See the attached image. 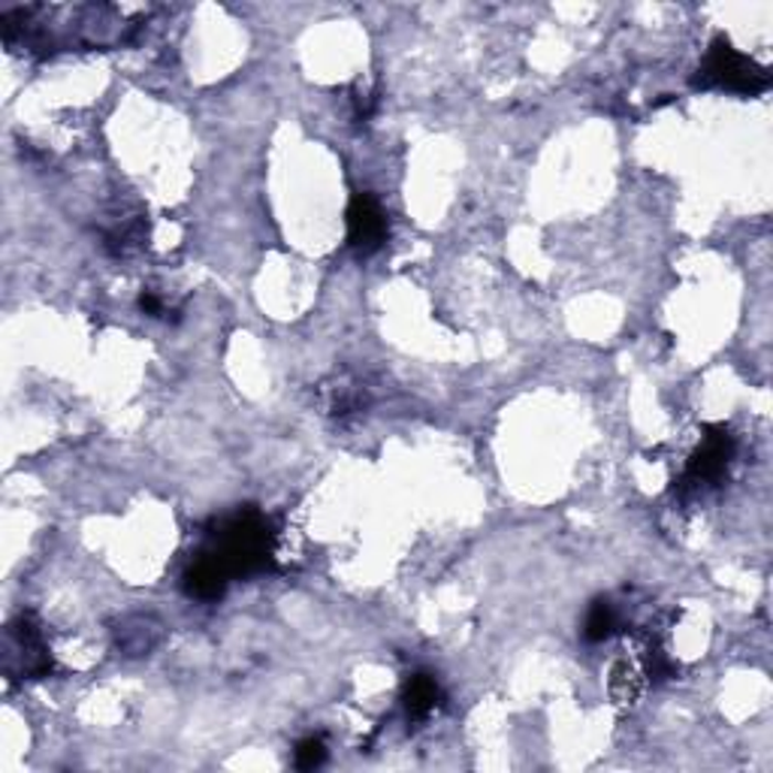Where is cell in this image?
Segmentation results:
<instances>
[{"label":"cell","mask_w":773,"mask_h":773,"mask_svg":"<svg viewBox=\"0 0 773 773\" xmlns=\"http://www.w3.org/2000/svg\"><path fill=\"white\" fill-rule=\"evenodd\" d=\"M731 459H734V435L728 433L726 426H713L686 466V475L680 480L682 489L701 493L707 487H717L719 480L726 478Z\"/></svg>","instance_id":"obj_3"},{"label":"cell","mask_w":773,"mask_h":773,"mask_svg":"<svg viewBox=\"0 0 773 773\" xmlns=\"http://www.w3.org/2000/svg\"><path fill=\"white\" fill-rule=\"evenodd\" d=\"M402 705H405L409 722H423V719L433 717L435 707L442 705V686H438L433 674H414L405 682Z\"/></svg>","instance_id":"obj_6"},{"label":"cell","mask_w":773,"mask_h":773,"mask_svg":"<svg viewBox=\"0 0 773 773\" xmlns=\"http://www.w3.org/2000/svg\"><path fill=\"white\" fill-rule=\"evenodd\" d=\"M390 236V224L372 193H353L348 205V242L360 254H375Z\"/></svg>","instance_id":"obj_4"},{"label":"cell","mask_w":773,"mask_h":773,"mask_svg":"<svg viewBox=\"0 0 773 773\" xmlns=\"http://www.w3.org/2000/svg\"><path fill=\"white\" fill-rule=\"evenodd\" d=\"M139 308H142L146 315H155V318H158L160 311H163V303H160L158 296L151 294V290H146V294L139 296Z\"/></svg>","instance_id":"obj_9"},{"label":"cell","mask_w":773,"mask_h":773,"mask_svg":"<svg viewBox=\"0 0 773 773\" xmlns=\"http://www.w3.org/2000/svg\"><path fill=\"white\" fill-rule=\"evenodd\" d=\"M616 611L614 604L607 602V599H599V602L592 604L590 614H586V623H583V635H586V640H592V644H599V640H607V637L616 632Z\"/></svg>","instance_id":"obj_7"},{"label":"cell","mask_w":773,"mask_h":773,"mask_svg":"<svg viewBox=\"0 0 773 773\" xmlns=\"http://www.w3.org/2000/svg\"><path fill=\"white\" fill-rule=\"evenodd\" d=\"M203 557L212 559L230 580L266 571V565L275 557L273 526L254 508L230 513L215 526Z\"/></svg>","instance_id":"obj_1"},{"label":"cell","mask_w":773,"mask_h":773,"mask_svg":"<svg viewBox=\"0 0 773 773\" xmlns=\"http://www.w3.org/2000/svg\"><path fill=\"white\" fill-rule=\"evenodd\" d=\"M227 574L218 569L212 559L203 557V553H197L191 565H188V571H184V592L191 599H197V602H215V599H221L224 590H227Z\"/></svg>","instance_id":"obj_5"},{"label":"cell","mask_w":773,"mask_h":773,"mask_svg":"<svg viewBox=\"0 0 773 773\" xmlns=\"http://www.w3.org/2000/svg\"><path fill=\"white\" fill-rule=\"evenodd\" d=\"M695 85L698 88H728V92L738 94H762L771 85V76L762 64H755L752 57L738 52L728 40L719 36L707 52Z\"/></svg>","instance_id":"obj_2"},{"label":"cell","mask_w":773,"mask_h":773,"mask_svg":"<svg viewBox=\"0 0 773 773\" xmlns=\"http://www.w3.org/2000/svg\"><path fill=\"white\" fill-rule=\"evenodd\" d=\"M294 762L299 771H315L320 764L327 762V743L320 738H306L296 743Z\"/></svg>","instance_id":"obj_8"}]
</instances>
